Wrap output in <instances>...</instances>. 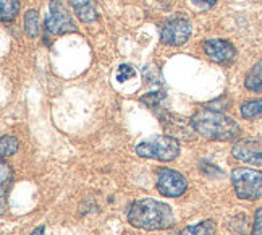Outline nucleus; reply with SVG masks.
Segmentation results:
<instances>
[{"label": "nucleus", "instance_id": "7", "mask_svg": "<svg viewBox=\"0 0 262 235\" xmlns=\"http://www.w3.org/2000/svg\"><path fill=\"white\" fill-rule=\"evenodd\" d=\"M235 159L253 166H262V136L238 141L231 149Z\"/></svg>", "mask_w": 262, "mask_h": 235}, {"label": "nucleus", "instance_id": "6", "mask_svg": "<svg viewBox=\"0 0 262 235\" xmlns=\"http://www.w3.org/2000/svg\"><path fill=\"white\" fill-rule=\"evenodd\" d=\"M188 188L186 179L173 169L160 167L157 169V190L160 195L168 198L181 197Z\"/></svg>", "mask_w": 262, "mask_h": 235}, {"label": "nucleus", "instance_id": "2", "mask_svg": "<svg viewBox=\"0 0 262 235\" xmlns=\"http://www.w3.org/2000/svg\"><path fill=\"white\" fill-rule=\"evenodd\" d=\"M191 125L198 133L207 140L231 141L239 135V125L236 122L214 109H201L191 119Z\"/></svg>", "mask_w": 262, "mask_h": 235}, {"label": "nucleus", "instance_id": "14", "mask_svg": "<svg viewBox=\"0 0 262 235\" xmlns=\"http://www.w3.org/2000/svg\"><path fill=\"white\" fill-rule=\"evenodd\" d=\"M241 115L248 120H254V119H260L262 117V99H256V101H248L241 106Z\"/></svg>", "mask_w": 262, "mask_h": 235}, {"label": "nucleus", "instance_id": "21", "mask_svg": "<svg viewBox=\"0 0 262 235\" xmlns=\"http://www.w3.org/2000/svg\"><path fill=\"white\" fill-rule=\"evenodd\" d=\"M29 235H44V227H37V229H34Z\"/></svg>", "mask_w": 262, "mask_h": 235}, {"label": "nucleus", "instance_id": "20", "mask_svg": "<svg viewBox=\"0 0 262 235\" xmlns=\"http://www.w3.org/2000/svg\"><path fill=\"white\" fill-rule=\"evenodd\" d=\"M193 2H194L196 5H201V7H206V8H209V7L215 5L217 0H193Z\"/></svg>", "mask_w": 262, "mask_h": 235}, {"label": "nucleus", "instance_id": "17", "mask_svg": "<svg viewBox=\"0 0 262 235\" xmlns=\"http://www.w3.org/2000/svg\"><path fill=\"white\" fill-rule=\"evenodd\" d=\"M2 214L5 212L7 208V187H10V182H12V169L7 164L5 161H2Z\"/></svg>", "mask_w": 262, "mask_h": 235}, {"label": "nucleus", "instance_id": "18", "mask_svg": "<svg viewBox=\"0 0 262 235\" xmlns=\"http://www.w3.org/2000/svg\"><path fill=\"white\" fill-rule=\"evenodd\" d=\"M136 75V71L133 70V67H129V65H120L118 67V71H117V80L118 81H126L129 78H133Z\"/></svg>", "mask_w": 262, "mask_h": 235}, {"label": "nucleus", "instance_id": "12", "mask_svg": "<svg viewBox=\"0 0 262 235\" xmlns=\"http://www.w3.org/2000/svg\"><path fill=\"white\" fill-rule=\"evenodd\" d=\"M217 226L212 219H207L196 224V226H188L181 230L180 235H215Z\"/></svg>", "mask_w": 262, "mask_h": 235}, {"label": "nucleus", "instance_id": "19", "mask_svg": "<svg viewBox=\"0 0 262 235\" xmlns=\"http://www.w3.org/2000/svg\"><path fill=\"white\" fill-rule=\"evenodd\" d=\"M251 235H262V206L256 212L254 227H253V232H251Z\"/></svg>", "mask_w": 262, "mask_h": 235}, {"label": "nucleus", "instance_id": "3", "mask_svg": "<svg viewBox=\"0 0 262 235\" xmlns=\"http://www.w3.org/2000/svg\"><path fill=\"white\" fill-rule=\"evenodd\" d=\"M138 156L170 162L180 154V143L172 136H154L136 146Z\"/></svg>", "mask_w": 262, "mask_h": 235}, {"label": "nucleus", "instance_id": "8", "mask_svg": "<svg viewBox=\"0 0 262 235\" xmlns=\"http://www.w3.org/2000/svg\"><path fill=\"white\" fill-rule=\"evenodd\" d=\"M191 36V25L186 19H170L162 28V43L168 46H183Z\"/></svg>", "mask_w": 262, "mask_h": 235}, {"label": "nucleus", "instance_id": "11", "mask_svg": "<svg viewBox=\"0 0 262 235\" xmlns=\"http://www.w3.org/2000/svg\"><path fill=\"white\" fill-rule=\"evenodd\" d=\"M245 86L249 91H254V93H260L262 91V60L254 64V67L248 71L245 78Z\"/></svg>", "mask_w": 262, "mask_h": 235}, {"label": "nucleus", "instance_id": "9", "mask_svg": "<svg viewBox=\"0 0 262 235\" xmlns=\"http://www.w3.org/2000/svg\"><path fill=\"white\" fill-rule=\"evenodd\" d=\"M206 55L217 64L230 62L235 57V47L225 39H209L204 43Z\"/></svg>", "mask_w": 262, "mask_h": 235}, {"label": "nucleus", "instance_id": "13", "mask_svg": "<svg viewBox=\"0 0 262 235\" xmlns=\"http://www.w3.org/2000/svg\"><path fill=\"white\" fill-rule=\"evenodd\" d=\"M19 12V2L18 0H0V18L2 22H12V19Z\"/></svg>", "mask_w": 262, "mask_h": 235}, {"label": "nucleus", "instance_id": "1", "mask_svg": "<svg viewBox=\"0 0 262 235\" xmlns=\"http://www.w3.org/2000/svg\"><path fill=\"white\" fill-rule=\"evenodd\" d=\"M128 221L133 227L144 230L170 229L175 224V216L170 206L156 200H138L131 204Z\"/></svg>", "mask_w": 262, "mask_h": 235}, {"label": "nucleus", "instance_id": "4", "mask_svg": "<svg viewBox=\"0 0 262 235\" xmlns=\"http://www.w3.org/2000/svg\"><path fill=\"white\" fill-rule=\"evenodd\" d=\"M231 182L238 198L259 200L262 198V172L239 167L231 172Z\"/></svg>", "mask_w": 262, "mask_h": 235}, {"label": "nucleus", "instance_id": "10", "mask_svg": "<svg viewBox=\"0 0 262 235\" xmlns=\"http://www.w3.org/2000/svg\"><path fill=\"white\" fill-rule=\"evenodd\" d=\"M76 16L83 23H91L97 19V10L94 5V0H70Z\"/></svg>", "mask_w": 262, "mask_h": 235}, {"label": "nucleus", "instance_id": "5", "mask_svg": "<svg viewBox=\"0 0 262 235\" xmlns=\"http://www.w3.org/2000/svg\"><path fill=\"white\" fill-rule=\"evenodd\" d=\"M46 29L54 36L76 31V25L70 15L68 8L58 0H50L49 15L46 18Z\"/></svg>", "mask_w": 262, "mask_h": 235}, {"label": "nucleus", "instance_id": "16", "mask_svg": "<svg viewBox=\"0 0 262 235\" xmlns=\"http://www.w3.org/2000/svg\"><path fill=\"white\" fill-rule=\"evenodd\" d=\"M16 151H18V140L15 136L4 135L2 140H0V154H2V158L13 156Z\"/></svg>", "mask_w": 262, "mask_h": 235}, {"label": "nucleus", "instance_id": "15", "mask_svg": "<svg viewBox=\"0 0 262 235\" xmlns=\"http://www.w3.org/2000/svg\"><path fill=\"white\" fill-rule=\"evenodd\" d=\"M25 28L29 37H37L39 34V15L36 10H28L25 15Z\"/></svg>", "mask_w": 262, "mask_h": 235}]
</instances>
